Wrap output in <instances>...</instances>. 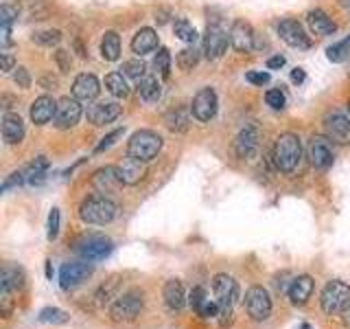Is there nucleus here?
Listing matches in <instances>:
<instances>
[{
  "label": "nucleus",
  "mask_w": 350,
  "mask_h": 329,
  "mask_svg": "<svg viewBox=\"0 0 350 329\" xmlns=\"http://www.w3.org/2000/svg\"><path fill=\"white\" fill-rule=\"evenodd\" d=\"M120 112H123V106H118L116 101H103V103H94L88 108L85 117L92 125H107V123H112V121H116Z\"/></svg>",
  "instance_id": "nucleus-20"
},
{
  "label": "nucleus",
  "mask_w": 350,
  "mask_h": 329,
  "mask_svg": "<svg viewBox=\"0 0 350 329\" xmlns=\"http://www.w3.org/2000/svg\"><path fill=\"white\" fill-rule=\"evenodd\" d=\"M258 147H260V130L254 123H247L241 127V132L234 138L237 156L243 160H252L258 154Z\"/></svg>",
  "instance_id": "nucleus-12"
},
{
  "label": "nucleus",
  "mask_w": 350,
  "mask_h": 329,
  "mask_svg": "<svg viewBox=\"0 0 350 329\" xmlns=\"http://www.w3.org/2000/svg\"><path fill=\"white\" fill-rule=\"evenodd\" d=\"M324 132L337 145H350V117L333 112L324 119Z\"/></svg>",
  "instance_id": "nucleus-18"
},
{
  "label": "nucleus",
  "mask_w": 350,
  "mask_h": 329,
  "mask_svg": "<svg viewBox=\"0 0 350 329\" xmlns=\"http://www.w3.org/2000/svg\"><path fill=\"white\" fill-rule=\"evenodd\" d=\"M326 58L328 62H333V64H342L350 58V36L344 38V40H339L335 44H331V47L326 49Z\"/></svg>",
  "instance_id": "nucleus-34"
},
{
  "label": "nucleus",
  "mask_w": 350,
  "mask_h": 329,
  "mask_svg": "<svg viewBox=\"0 0 350 329\" xmlns=\"http://www.w3.org/2000/svg\"><path fill=\"white\" fill-rule=\"evenodd\" d=\"M344 316H346V325H350V310H348V312H346Z\"/></svg>",
  "instance_id": "nucleus-56"
},
{
  "label": "nucleus",
  "mask_w": 350,
  "mask_h": 329,
  "mask_svg": "<svg viewBox=\"0 0 350 329\" xmlns=\"http://www.w3.org/2000/svg\"><path fill=\"white\" fill-rule=\"evenodd\" d=\"M213 292L219 305V321H230L234 305L239 301V283L230 274H217L213 281Z\"/></svg>",
  "instance_id": "nucleus-4"
},
{
  "label": "nucleus",
  "mask_w": 350,
  "mask_h": 329,
  "mask_svg": "<svg viewBox=\"0 0 350 329\" xmlns=\"http://www.w3.org/2000/svg\"><path fill=\"white\" fill-rule=\"evenodd\" d=\"M0 44L3 49L11 47V25H0Z\"/></svg>",
  "instance_id": "nucleus-50"
},
{
  "label": "nucleus",
  "mask_w": 350,
  "mask_h": 329,
  "mask_svg": "<svg viewBox=\"0 0 350 329\" xmlns=\"http://www.w3.org/2000/svg\"><path fill=\"white\" fill-rule=\"evenodd\" d=\"M55 112H57V101L49 95H42L31 103L29 114H31V121L36 125H46L51 119H55Z\"/></svg>",
  "instance_id": "nucleus-22"
},
{
  "label": "nucleus",
  "mask_w": 350,
  "mask_h": 329,
  "mask_svg": "<svg viewBox=\"0 0 350 329\" xmlns=\"http://www.w3.org/2000/svg\"><path fill=\"white\" fill-rule=\"evenodd\" d=\"M153 69H156V73L162 77V80H167L169 73H171V53L169 49H158V55L156 60H153Z\"/></svg>",
  "instance_id": "nucleus-40"
},
{
  "label": "nucleus",
  "mask_w": 350,
  "mask_h": 329,
  "mask_svg": "<svg viewBox=\"0 0 350 329\" xmlns=\"http://www.w3.org/2000/svg\"><path fill=\"white\" fill-rule=\"evenodd\" d=\"M92 274V266L90 261H68L64 263L59 270V283L64 290H72L77 285H81L88 277Z\"/></svg>",
  "instance_id": "nucleus-16"
},
{
  "label": "nucleus",
  "mask_w": 350,
  "mask_h": 329,
  "mask_svg": "<svg viewBox=\"0 0 350 329\" xmlns=\"http://www.w3.org/2000/svg\"><path fill=\"white\" fill-rule=\"evenodd\" d=\"M278 36L284 44H289L291 49H300V51H306V49H311V38L306 36V31L304 27L300 25L298 20H293V18H284L280 20V25H278Z\"/></svg>",
  "instance_id": "nucleus-13"
},
{
  "label": "nucleus",
  "mask_w": 350,
  "mask_h": 329,
  "mask_svg": "<svg viewBox=\"0 0 350 329\" xmlns=\"http://www.w3.org/2000/svg\"><path fill=\"white\" fill-rule=\"evenodd\" d=\"M3 138L7 145H18L25 138V121L20 119V114L7 112L3 117Z\"/></svg>",
  "instance_id": "nucleus-26"
},
{
  "label": "nucleus",
  "mask_w": 350,
  "mask_h": 329,
  "mask_svg": "<svg viewBox=\"0 0 350 329\" xmlns=\"http://www.w3.org/2000/svg\"><path fill=\"white\" fill-rule=\"evenodd\" d=\"M304 80H306V73H304L302 69H293V71H291V82H293V84H302Z\"/></svg>",
  "instance_id": "nucleus-53"
},
{
  "label": "nucleus",
  "mask_w": 350,
  "mask_h": 329,
  "mask_svg": "<svg viewBox=\"0 0 350 329\" xmlns=\"http://www.w3.org/2000/svg\"><path fill=\"white\" fill-rule=\"evenodd\" d=\"M302 160V143L293 132H284L273 143V164L282 173H293Z\"/></svg>",
  "instance_id": "nucleus-2"
},
{
  "label": "nucleus",
  "mask_w": 350,
  "mask_h": 329,
  "mask_svg": "<svg viewBox=\"0 0 350 329\" xmlns=\"http://www.w3.org/2000/svg\"><path fill=\"white\" fill-rule=\"evenodd\" d=\"M245 310L254 321H267L271 314V299L269 292L260 285H254L245 292Z\"/></svg>",
  "instance_id": "nucleus-14"
},
{
  "label": "nucleus",
  "mask_w": 350,
  "mask_h": 329,
  "mask_svg": "<svg viewBox=\"0 0 350 329\" xmlns=\"http://www.w3.org/2000/svg\"><path fill=\"white\" fill-rule=\"evenodd\" d=\"M320 305L328 316H342L350 310V288L344 281H328L320 294Z\"/></svg>",
  "instance_id": "nucleus-5"
},
{
  "label": "nucleus",
  "mask_w": 350,
  "mask_h": 329,
  "mask_svg": "<svg viewBox=\"0 0 350 329\" xmlns=\"http://www.w3.org/2000/svg\"><path fill=\"white\" fill-rule=\"evenodd\" d=\"M339 5H342V7H350V0H339Z\"/></svg>",
  "instance_id": "nucleus-55"
},
{
  "label": "nucleus",
  "mask_w": 350,
  "mask_h": 329,
  "mask_svg": "<svg viewBox=\"0 0 350 329\" xmlns=\"http://www.w3.org/2000/svg\"><path fill=\"white\" fill-rule=\"evenodd\" d=\"M156 49H158V33L149 27L140 29L134 36V40H131V51H134L136 55H140V58L142 55L153 53Z\"/></svg>",
  "instance_id": "nucleus-28"
},
{
  "label": "nucleus",
  "mask_w": 350,
  "mask_h": 329,
  "mask_svg": "<svg viewBox=\"0 0 350 329\" xmlns=\"http://www.w3.org/2000/svg\"><path fill=\"white\" fill-rule=\"evenodd\" d=\"M83 108L81 101L75 97H62L57 101V112H55V127L57 130H70L81 121Z\"/></svg>",
  "instance_id": "nucleus-10"
},
{
  "label": "nucleus",
  "mask_w": 350,
  "mask_h": 329,
  "mask_svg": "<svg viewBox=\"0 0 350 329\" xmlns=\"http://www.w3.org/2000/svg\"><path fill=\"white\" fill-rule=\"evenodd\" d=\"M138 95L142 101H147V103H156L160 101V97H162V84L158 77H145L140 84H138Z\"/></svg>",
  "instance_id": "nucleus-31"
},
{
  "label": "nucleus",
  "mask_w": 350,
  "mask_h": 329,
  "mask_svg": "<svg viewBox=\"0 0 350 329\" xmlns=\"http://www.w3.org/2000/svg\"><path fill=\"white\" fill-rule=\"evenodd\" d=\"M230 44L237 53H252L256 49V33L250 22L234 20L230 27Z\"/></svg>",
  "instance_id": "nucleus-15"
},
{
  "label": "nucleus",
  "mask_w": 350,
  "mask_h": 329,
  "mask_svg": "<svg viewBox=\"0 0 350 329\" xmlns=\"http://www.w3.org/2000/svg\"><path fill=\"white\" fill-rule=\"evenodd\" d=\"M59 235V208H53L49 213V239H57Z\"/></svg>",
  "instance_id": "nucleus-46"
},
{
  "label": "nucleus",
  "mask_w": 350,
  "mask_h": 329,
  "mask_svg": "<svg viewBox=\"0 0 350 329\" xmlns=\"http://www.w3.org/2000/svg\"><path fill=\"white\" fill-rule=\"evenodd\" d=\"M313 288H315V281L309 277V274H302V277H295L289 285V301L293 305H304L306 301L311 299V294H313Z\"/></svg>",
  "instance_id": "nucleus-25"
},
{
  "label": "nucleus",
  "mask_w": 350,
  "mask_h": 329,
  "mask_svg": "<svg viewBox=\"0 0 350 329\" xmlns=\"http://www.w3.org/2000/svg\"><path fill=\"white\" fill-rule=\"evenodd\" d=\"M173 31H175V36H178L182 42H186V44H195L197 42V31H195V27L191 25L189 20L186 18H178L173 22Z\"/></svg>",
  "instance_id": "nucleus-37"
},
{
  "label": "nucleus",
  "mask_w": 350,
  "mask_h": 329,
  "mask_svg": "<svg viewBox=\"0 0 350 329\" xmlns=\"http://www.w3.org/2000/svg\"><path fill=\"white\" fill-rule=\"evenodd\" d=\"M101 93V84L92 73H81L72 82V97L79 99L81 103H92Z\"/></svg>",
  "instance_id": "nucleus-19"
},
{
  "label": "nucleus",
  "mask_w": 350,
  "mask_h": 329,
  "mask_svg": "<svg viewBox=\"0 0 350 329\" xmlns=\"http://www.w3.org/2000/svg\"><path fill=\"white\" fill-rule=\"evenodd\" d=\"M40 321L42 323H53V325H62V323H68V314L57 310V307H44L40 312Z\"/></svg>",
  "instance_id": "nucleus-41"
},
{
  "label": "nucleus",
  "mask_w": 350,
  "mask_h": 329,
  "mask_svg": "<svg viewBox=\"0 0 350 329\" xmlns=\"http://www.w3.org/2000/svg\"><path fill=\"white\" fill-rule=\"evenodd\" d=\"M140 312H142V294L136 290L120 294L118 299L112 303V307H109V316L118 323L120 321H134Z\"/></svg>",
  "instance_id": "nucleus-8"
},
{
  "label": "nucleus",
  "mask_w": 350,
  "mask_h": 329,
  "mask_svg": "<svg viewBox=\"0 0 350 329\" xmlns=\"http://www.w3.org/2000/svg\"><path fill=\"white\" fill-rule=\"evenodd\" d=\"M217 108H219L217 93L213 90L211 86H206V88H202V90H197V95L193 97L191 112H193V117L197 121H202V123H208V121L215 119Z\"/></svg>",
  "instance_id": "nucleus-11"
},
{
  "label": "nucleus",
  "mask_w": 350,
  "mask_h": 329,
  "mask_svg": "<svg viewBox=\"0 0 350 329\" xmlns=\"http://www.w3.org/2000/svg\"><path fill=\"white\" fill-rule=\"evenodd\" d=\"M189 301H191L197 316H202V318H215L217 316L219 318V305H217L215 294L211 296L204 288H193Z\"/></svg>",
  "instance_id": "nucleus-21"
},
{
  "label": "nucleus",
  "mask_w": 350,
  "mask_h": 329,
  "mask_svg": "<svg viewBox=\"0 0 350 329\" xmlns=\"http://www.w3.org/2000/svg\"><path fill=\"white\" fill-rule=\"evenodd\" d=\"M160 149H162V136L153 130H138L131 134L127 143V156L142 162L153 160L160 154Z\"/></svg>",
  "instance_id": "nucleus-3"
},
{
  "label": "nucleus",
  "mask_w": 350,
  "mask_h": 329,
  "mask_svg": "<svg viewBox=\"0 0 350 329\" xmlns=\"http://www.w3.org/2000/svg\"><path fill=\"white\" fill-rule=\"evenodd\" d=\"M0 60H3V73H11V71H16V60H14V55L3 53V55H0Z\"/></svg>",
  "instance_id": "nucleus-51"
},
{
  "label": "nucleus",
  "mask_w": 350,
  "mask_h": 329,
  "mask_svg": "<svg viewBox=\"0 0 350 329\" xmlns=\"http://www.w3.org/2000/svg\"><path fill=\"white\" fill-rule=\"evenodd\" d=\"M105 88L109 93H112L116 99H125L129 95V84H127V77L120 73V71H114L105 77Z\"/></svg>",
  "instance_id": "nucleus-33"
},
{
  "label": "nucleus",
  "mask_w": 350,
  "mask_h": 329,
  "mask_svg": "<svg viewBox=\"0 0 350 329\" xmlns=\"http://www.w3.org/2000/svg\"><path fill=\"white\" fill-rule=\"evenodd\" d=\"M101 55L107 62H116L120 58V38L116 31H105L101 40Z\"/></svg>",
  "instance_id": "nucleus-32"
},
{
  "label": "nucleus",
  "mask_w": 350,
  "mask_h": 329,
  "mask_svg": "<svg viewBox=\"0 0 350 329\" xmlns=\"http://www.w3.org/2000/svg\"><path fill=\"white\" fill-rule=\"evenodd\" d=\"M14 80H16L18 88H25V90L31 86V75H29V71L25 69V66H16Z\"/></svg>",
  "instance_id": "nucleus-49"
},
{
  "label": "nucleus",
  "mask_w": 350,
  "mask_h": 329,
  "mask_svg": "<svg viewBox=\"0 0 350 329\" xmlns=\"http://www.w3.org/2000/svg\"><path fill=\"white\" fill-rule=\"evenodd\" d=\"M302 329H311V327L309 325H302Z\"/></svg>",
  "instance_id": "nucleus-58"
},
{
  "label": "nucleus",
  "mask_w": 350,
  "mask_h": 329,
  "mask_svg": "<svg viewBox=\"0 0 350 329\" xmlns=\"http://www.w3.org/2000/svg\"><path fill=\"white\" fill-rule=\"evenodd\" d=\"M118 215V204L107 197L105 193H94L88 195L79 206V217L85 224H96V226H105L109 222H114Z\"/></svg>",
  "instance_id": "nucleus-1"
},
{
  "label": "nucleus",
  "mask_w": 350,
  "mask_h": 329,
  "mask_svg": "<svg viewBox=\"0 0 350 329\" xmlns=\"http://www.w3.org/2000/svg\"><path fill=\"white\" fill-rule=\"evenodd\" d=\"M123 132L125 130H114V132H109V134L107 136H103L101 138V143H98V145L94 147V154H101V151H105V149H109V147H112L114 145V143H116V138H120V136H123Z\"/></svg>",
  "instance_id": "nucleus-44"
},
{
  "label": "nucleus",
  "mask_w": 350,
  "mask_h": 329,
  "mask_svg": "<svg viewBox=\"0 0 350 329\" xmlns=\"http://www.w3.org/2000/svg\"><path fill=\"white\" fill-rule=\"evenodd\" d=\"M116 167H118V175H120V180H123V184H136L145 178V173H147L145 162L131 158V156H127L123 162L116 164Z\"/></svg>",
  "instance_id": "nucleus-27"
},
{
  "label": "nucleus",
  "mask_w": 350,
  "mask_h": 329,
  "mask_svg": "<svg viewBox=\"0 0 350 329\" xmlns=\"http://www.w3.org/2000/svg\"><path fill=\"white\" fill-rule=\"evenodd\" d=\"M245 80L254 86H265V84H269L271 77H269V73H262V71H250V73H245Z\"/></svg>",
  "instance_id": "nucleus-48"
},
{
  "label": "nucleus",
  "mask_w": 350,
  "mask_h": 329,
  "mask_svg": "<svg viewBox=\"0 0 350 329\" xmlns=\"http://www.w3.org/2000/svg\"><path fill=\"white\" fill-rule=\"evenodd\" d=\"M22 270L11 266V263H7V266L3 268V272H0V307H3V314L9 316L11 314V294L20 290L22 285Z\"/></svg>",
  "instance_id": "nucleus-9"
},
{
  "label": "nucleus",
  "mask_w": 350,
  "mask_h": 329,
  "mask_svg": "<svg viewBox=\"0 0 350 329\" xmlns=\"http://www.w3.org/2000/svg\"><path fill=\"white\" fill-rule=\"evenodd\" d=\"M46 277H53V268H51V261H46Z\"/></svg>",
  "instance_id": "nucleus-54"
},
{
  "label": "nucleus",
  "mask_w": 350,
  "mask_h": 329,
  "mask_svg": "<svg viewBox=\"0 0 350 329\" xmlns=\"http://www.w3.org/2000/svg\"><path fill=\"white\" fill-rule=\"evenodd\" d=\"M75 250L83 257V261H103L105 257L112 255L114 244L105 235H88L77 244Z\"/></svg>",
  "instance_id": "nucleus-7"
},
{
  "label": "nucleus",
  "mask_w": 350,
  "mask_h": 329,
  "mask_svg": "<svg viewBox=\"0 0 350 329\" xmlns=\"http://www.w3.org/2000/svg\"><path fill=\"white\" fill-rule=\"evenodd\" d=\"M22 184H27L25 169H22V171H14L11 175H7V180L3 182V193H7V191H11V189H16V186H22Z\"/></svg>",
  "instance_id": "nucleus-43"
},
{
  "label": "nucleus",
  "mask_w": 350,
  "mask_h": 329,
  "mask_svg": "<svg viewBox=\"0 0 350 329\" xmlns=\"http://www.w3.org/2000/svg\"><path fill=\"white\" fill-rule=\"evenodd\" d=\"M284 62H287V60H284L282 55H273V58H269V60H267V69H269V71L282 69V66H284Z\"/></svg>",
  "instance_id": "nucleus-52"
},
{
  "label": "nucleus",
  "mask_w": 350,
  "mask_h": 329,
  "mask_svg": "<svg viewBox=\"0 0 350 329\" xmlns=\"http://www.w3.org/2000/svg\"><path fill=\"white\" fill-rule=\"evenodd\" d=\"M92 182H94V186L101 193H112V191H116V189L123 186V180H120L116 164H107V167H101L94 173Z\"/></svg>",
  "instance_id": "nucleus-23"
},
{
  "label": "nucleus",
  "mask_w": 350,
  "mask_h": 329,
  "mask_svg": "<svg viewBox=\"0 0 350 329\" xmlns=\"http://www.w3.org/2000/svg\"><path fill=\"white\" fill-rule=\"evenodd\" d=\"M265 101H267V106L273 108V110H282L284 103H287V99H284L282 90H278V88H271V90L265 93Z\"/></svg>",
  "instance_id": "nucleus-42"
},
{
  "label": "nucleus",
  "mask_w": 350,
  "mask_h": 329,
  "mask_svg": "<svg viewBox=\"0 0 350 329\" xmlns=\"http://www.w3.org/2000/svg\"><path fill=\"white\" fill-rule=\"evenodd\" d=\"M55 62H57V66H59V71H62V73H68V71H70V66H72L70 53H68V51H64V49L55 51Z\"/></svg>",
  "instance_id": "nucleus-47"
},
{
  "label": "nucleus",
  "mask_w": 350,
  "mask_h": 329,
  "mask_svg": "<svg viewBox=\"0 0 350 329\" xmlns=\"http://www.w3.org/2000/svg\"><path fill=\"white\" fill-rule=\"evenodd\" d=\"M18 14H20L18 7L5 3L3 7H0V25H11V22L18 18Z\"/></svg>",
  "instance_id": "nucleus-45"
},
{
  "label": "nucleus",
  "mask_w": 350,
  "mask_h": 329,
  "mask_svg": "<svg viewBox=\"0 0 350 329\" xmlns=\"http://www.w3.org/2000/svg\"><path fill=\"white\" fill-rule=\"evenodd\" d=\"M46 171H49V160L46 156H38L31 164L25 167V178H27V184L31 186H40L46 182Z\"/></svg>",
  "instance_id": "nucleus-30"
},
{
  "label": "nucleus",
  "mask_w": 350,
  "mask_h": 329,
  "mask_svg": "<svg viewBox=\"0 0 350 329\" xmlns=\"http://www.w3.org/2000/svg\"><path fill=\"white\" fill-rule=\"evenodd\" d=\"M309 158L315 169H328L335 160V151L328 136H313L309 143Z\"/></svg>",
  "instance_id": "nucleus-17"
},
{
  "label": "nucleus",
  "mask_w": 350,
  "mask_h": 329,
  "mask_svg": "<svg viewBox=\"0 0 350 329\" xmlns=\"http://www.w3.org/2000/svg\"><path fill=\"white\" fill-rule=\"evenodd\" d=\"M164 303L169 305V310L173 312H180L182 307L186 305V290L180 279H171L164 283Z\"/></svg>",
  "instance_id": "nucleus-29"
},
{
  "label": "nucleus",
  "mask_w": 350,
  "mask_h": 329,
  "mask_svg": "<svg viewBox=\"0 0 350 329\" xmlns=\"http://www.w3.org/2000/svg\"><path fill=\"white\" fill-rule=\"evenodd\" d=\"M306 22H309V29L315 33V36H335L337 33V25H335V20L324 14L322 9H313L306 14Z\"/></svg>",
  "instance_id": "nucleus-24"
},
{
  "label": "nucleus",
  "mask_w": 350,
  "mask_h": 329,
  "mask_svg": "<svg viewBox=\"0 0 350 329\" xmlns=\"http://www.w3.org/2000/svg\"><path fill=\"white\" fill-rule=\"evenodd\" d=\"M348 73H350V69H348Z\"/></svg>",
  "instance_id": "nucleus-59"
},
{
  "label": "nucleus",
  "mask_w": 350,
  "mask_h": 329,
  "mask_svg": "<svg viewBox=\"0 0 350 329\" xmlns=\"http://www.w3.org/2000/svg\"><path fill=\"white\" fill-rule=\"evenodd\" d=\"M120 73H123L127 80L140 84L147 77V66L142 60H127L123 66H120Z\"/></svg>",
  "instance_id": "nucleus-35"
},
{
  "label": "nucleus",
  "mask_w": 350,
  "mask_h": 329,
  "mask_svg": "<svg viewBox=\"0 0 350 329\" xmlns=\"http://www.w3.org/2000/svg\"><path fill=\"white\" fill-rule=\"evenodd\" d=\"M346 110H348V117H350V99H348V103H346Z\"/></svg>",
  "instance_id": "nucleus-57"
},
{
  "label": "nucleus",
  "mask_w": 350,
  "mask_h": 329,
  "mask_svg": "<svg viewBox=\"0 0 350 329\" xmlns=\"http://www.w3.org/2000/svg\"><path fill=\"white\" fill-rule=\"evenodd\" d=\"M228 42H230V33L221 25L211 22V25L206 27V33H204L202 53L206 55V60L215 62V60H219L228 51Z\"/></svg>",
  "instance_id": "nucleus-6"
},
{
  "label": "nucleus",
  "mask_w": 350,
  "mask_h": 329,
  "mask_svg": "<svg viewBox=\"0 0 350 329\" xmlns=\"http://www.w3.org/2000/svg\"><path fill=\"white\" fill-rule=\"evenodd\" d=\"M31 40L40 44V47H57V44L62 42V31L57 29H46V31H36L31 36Z\"/></svg>",
  "instance_id": "nucleus-39"
},
{
  "label": "nucleus",
  "mask_w": 350,
  "mask_h": 329,
  "mask_svg": "<svg viewBox=\"0 0 350 329\" xmlns=\"http://www.w3.org/2000/svg\"><path fill=\"white\" fill-rule=\"evenodd\" d=\"M167 127L171 132H184L189 127V112L184 108H173L167 114Z\"/></svg>",
  "instance_id": "nucleus-38"
},
{
  "label": "nucleus",
  "mask_w": 350,
  "mask_h": 329,
  "mask_svg": "<svg viewBox=\"0 0 350 329\" xmlns=\"http://www.w3.org/2000/svg\"><path fill=\"white\" fill-rule=\"evenodd\" d=\"M200 58H202L200 51H197V49L193 47V44H191V47H186V49H182V51L178 53V60H175V62H178L180 71H186V73H189V71L195 69L197 64H200Z\"/></svg>",
  "instance_id": "nucleus-36"
}]
</instances>
